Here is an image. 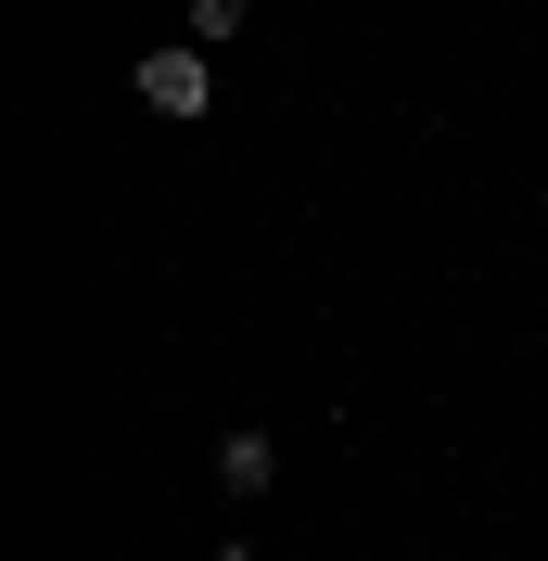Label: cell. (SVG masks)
Returning <instances> with one entry per match:
<instances>
[{
	"label": "cell",
	"instance_id": "obj_1",
	"mask_svg": "<svg viewBox=\"0 0 548 561\" xmlns=\"http://www.w3.org/2000/svg\"><path fill=\"white\" fill-rule=\"evenodd\" d=\"M140 103H153V115H179V128H192V115L217 103V65H205V51H192V38H167V51H140Z\"/></svg>",
	"mask_w": 548,
	"mask_h": 561
},
{
	"label": "cell",
	"instance_id": "obj_2",
	"mask_svg": "<svg viewBox=\"0 0 548 561\" xmlns=\"http://www.w3.org/2000/svg\"><path fill=\"white\" fill-rule=\"evenodd\" d=\"M217 485H230V497H269V485H281V434L230 421V434H217Z\"/></svg>",
	"mask_w": 548,
	"mask_h": 561
},
{
	"label": "cell",
	"instance_id": "obj_3",
	"mask_svg": "<svg viewBox=\"0 0 548 561\" xmlns=\"http://www.w3.org/2000/svg\"><path fill=\"white\" fill-rule=\"evenodd\" d=\"M242 13H255V0H192V51H205V38H242Z\"/></svg>",
	"mask_w": 548,
	"mask_h": 561
},
{
	"label": "cell",
	"instance_id": "obj_4",
	"mask_svg": "<svg viewBox=\"0 0 548 561\" xmlns=\"http://www.w3.org/2000/svg\"><path fill=\"white\" fill-rule=\"evenodd\" d=\"M536 217H548V205H536Z\"/></svg>",
	"mask_w": 548,
	"mask_h": 561
}]
</instances>
